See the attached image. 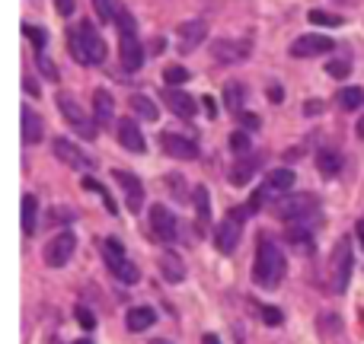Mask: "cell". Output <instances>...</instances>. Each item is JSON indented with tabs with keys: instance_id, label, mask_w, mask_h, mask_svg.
<instances>
[{
	"instance_id": "obj_37",
	"label": "cell",
	"mask_w": 364,
	"mask_h": 344,
	"mask_svg": "<svg viewBox=\"0 0 364 344\" xmlns=\"http://www.w3.org/2000/svg\"><path fill=\"white\" fill-rule=\"evenodd\" d=\"M230 150H234V153H250V134H246V131L230 134Z\"/></svg>"
},
{
	"instance_id": "obj_13",
	"label": "cell",
	"mask_w": 364,
	"mask_h": 344,
	"mask_svg": "<svg viewBox=\"0 0 364 344\" xmlns=\"http://www.w3.org/2000/svg\"><path fill=\"white\" fill-rule=\"evenodd\" d=\"M332 51V38L329 36H319V32H307L291 42V57H317V55H326Z\"/></svg>"
},
{
	"instance_id": "obj_16",
	"label": "cell",
	"mask_w": 364,
	"mask_h": 344,
	"mask_svg": "<svg viewBox=\"0 0 364 344\" xmlns=\"http://www.w3.org/2000/svg\"><path fill=\"white\" fill-rule=\"evenodd\" d=\"M208 36V26L202 23V19H189V23H182V26L176 29V48L179 55H189V51H195L202 42H205Z\"/></svg>"
},
{
	"instance_id": "obj_47",
	"label": "cell",
	"mask_w": 364,
	"mask_h": 344,
	"mask_svg": "<svg viewBox=\"0 0 364 344\" xmlns=\"http://www.w3.org/2000/svg\"><path fill=\"white\" fill-rule=\"evenodd\" d=\"M202 344H221V338H217V335H205V338H202Z\"/></svg>"
},
{
	"instance_id": "obj_18",
	"label": "cell",
	"mask_w": 364,
	"mask_h": 344,
	"mask_svg": "<svg viewBox=\"0 0 364 344\" xmlns=\"http://www.w3.org/2000/svg\"><path fill=\"white\" fill-rule=\"evenodd\" d=\"M262 166L259 157H252V153H240V159H234V166H230V185L243 188L250 185V178L256 176V169Z\"/></svg>"
},
{
	"instance_id": "obj_33",
	"label": "cell",
	"mask_w": 364,
	"mask_h": 344,
	"mask_svg": "<svg viewBox=\"0 0 364 344\" xmlns=\"http://www.w3.org/2000/svg\"><path fill=\"white\" fill-rule=\"evenodd\" d=\"M23 32H26V38L32 42V48H36V55H42V48H45V29H38V26H23Z\"/></svg>"
},
{
	"instance_id": "obj_49",
	"label": "cell",
	"mask_w": 364,
	"mask_h": 344,
	"mask_svg": "<svg viewBox=\"0 0 364 344\" xmlns=\"http://www.w3.org/2000/svg\"><path fill=\"white\" fill-rule=\"evenodd\" d=\"M147 344H173V341H169V338H150Z\"/></svg>"
},
{
	"instance_id": "obj_44",
	"label": "cell",
	"mask_w": 364,
	"mask_h": 344,
	"mask_svg": "<svg viewBox=\"0 0 364 344\" xmlns=\"http://www.w3.org/2000/svg\"><path fill=\"white\" fill-rule=\"evenodd\" d=\"M202 109H205L208 118H217V103L211 99V96H205V99H202Z\"/></svg>"
},
{
	"instance_id": "obj_51",
	"label": "cell",
	"mask_w": 364,
	"mask_h": 344,
	"mask_svg": "<svg viewBox=\"0 0 364 344\" xmlns=\"http://www.w3.org/2000/svg\"><path fill=\"white\" fill-rule=\"evenodd\" d=\"M358 137H364V118L358 121Z\"/></svg>"
},
{
	"instance_id": "obj_10",
	"label": "cell",
	"mask_w": 364,
	"mask_h": 344,
	"mask_svg": "<svg viewBox=\"0 0 364 344\" xmlns=\"http://www.w3.org/2000/svg\"><path fill=\"white\" fill-rule=\"evenodd\" d=\"M77 249V236L71 230L58 233V236H51V242L45 246V261L51 265V268H64L67 261H71V255H74Z\"/></svg>"
},
{
	"instance_id": "obj_46",
	"label": "cell",
	"mask_w": 364,
	"mask_h": 344,
	"mask_svg": "<svg viewBox=\"0 0 364 344\" xmlns=\"http://www.w3.org/2000/svg\"><path fill=\"white\" fill-rule=\"evenodd\" d=\"M269 99L271 103H281V99H284V90H281V86H269Z\"/></svg>"
},
{
	"instance_id": "obj_38",
	"label": "cell",
	"mask_w": 364,
	"mask_h": 344,
	"mask_svg": "<svg viewBox=\"0 0 364 344\" xmlns=\"http://www.w3.org/2000/svg\"><path fill=\"white\" fill-rule=\"evenodd\" d=\"M167 188H169V195L179 198V201L186 198V178L182 176H167Z\"/></svg>"
},
{
	"instance_id": "obj_17",
	"label": "cell",
	"mask_w": 364,
	"mask_h": 344,
	"mask_svg": "<svg viewBox=\"0 0 364 344\" xmlns=\"http://www.w3.org/2000/svg\"><path fill=\"white\" fill-rule=\"evenodd\" d=\"M163 103H167L169 112L179 115V118H195V112H198V103L186 90H179V86H167V90H163Z\"/></svg>"
},
{
	"instance_id": "obj_35",
	"label": "cell",
	"mask_w": 364,
	"mask_h": 344,
	"mask_svg": "<svg viewBox=\"0 0 364 344\" xmlns=\"http://www.w3.org/2000/svg\"><path fill=\"white\" fill-rule=\"evenodd\" d=\"M93 10H96V16L103 19V23L115 19V3H112V0H93Z\"/></svg>"
},
{
	"instance_id": "obj_40",
	"label": "cell",
	"mask_w": 364,
	"mask_h": 344,
	"mask_svg": "<svg viewBox=\"0 0 364 344\" xmlns=\"http://www.w3.org/2000/svg\"><path fill=\"white\" fill-rule=\"evenodd\" d=\"M236 118H240V124H243V131H256L262 124L259 121V115H252V112H246V109H243L240 115H236Z\"/></svg>"
},
{
	"instance_id": "obj_52",
	"label": "cell",
	"mask_w": 364,
	"mask_h": 344,
	"mask_svg": "<svg viewBox=\"0 0 364 344\" xmlns=\"http://www.w3.org/2000/svg\"><path fill=\"white\" fill-rule=\"evenodd\" d=\"M77 344H93V341H86V338H80V341H77Z\"/></svg>"
},
{
	"instance_id": "obj_22",
	"label": "cell",
	"mask_w": 364,
	"mask_h": 344,
	"mask_svg": "<svg viewBox=\"0 0 364 344\" xmlns=\"http://www.w3.org/2000/svg\"><path fill=\"white\" fill-rule=\"evenodd\" d=\"M42 134H45V124H42L38 112L36 109H23V140L26 144H38Z\"/></svg>"
},
{
	"instance_id": "obj_30",
	"label": "cell",
	"mask_w": 364,
	"mask_h": 344,
	"mask_svg": "<svg viewBox=\"0 0 364 344\" xmlns=\"http://www.w3.org/2000/svg\"><path fill=\"white\" fill-rule=\"evenodd\" d=\"M84 188L86 191H93V195H99L103 198V204H106V211H109V214H119V207H115V201H112V195H109V191H106L103 185H99V182H93V178H84Z\"/></svg>"
},
{
	"instance_id": "obj_32",
	"label": "cell",
	"mask_w": 364,
	"mask_h": 344,
	"mask_svg": "<svg viewBox=\"0 0 364 344\" xmlns=\"http://www.w3.org/2000/svg\"><path fill=\"white\" fill-rule=\"evenodd\" d=\"M163 80H167V86H182L189 80V70L182 64H169L167 70H163Z\"/></svg>"
},
{
	"instance_id": "obj_24",
	"label": "cell",
	"mask_w": 364,
	"mask_h": 344,
	"mask_svg": "<svg viewBox=\"0 0 364 344\" xmlns=\"http://www.w3.org/2000/svg\"><path fill=\"white\" fill-rule=\"evenodd\" d=\"M192 201H195V217H198V226H205L211 220V195H208L205 185H195L192 191Z\"/></svg>"
},
{
	"instance_id": "obj_31",
	"label": "cell",
	"mask_w": 364,
	"mask_h": 344,
	"mask_svg": "<svg viewBox=\"0 0 364 344\" xmlns=\"http://www.w3.org/2000/svg\"><path fill=\"white\" fill-rule=\"evenodd\" d=\"M307 19L313 23V26H329V29H336V26H342V23H345L339 13H323V10H310Z\"/></svg>"
},
{
	"instance_id": "obj_41",
	"label": "cell",
	"mask_w": 364,
	"mask_h": 344,
	"mask_svg": "<svg viewBox=\"0 0 364 344\" xmlns=\"http://www.w3.org/2000/svg\"><path fill=\"white\" fill-rule=\"evenodd\" d=\"M36 64H38V70H42V74H45V77H51V80H58V67L51 64V61H48L45 55H36Z\"/></svg>"
},
{
	"instance_id": "obj_4",
	"label": "cell",
	"mask_w": 364,
	"mask_h": 344,
	"mask_svg": "<svg viewBox=\"0 0 364 344\" xmlns=\"http://www.w3.org/2000/svg\"><path fill=\"white\" fill-rule=\"evenodd\" d=\"M275 214L284 224H307L319 217V201L317 195H284L275 201Z\"/></svg>"
},
{
	"instance_id": "obj_19",
	"label": "cell",
	"mask_w": 364,
	"mask_h": 344,
	"mask_svg": "<svg viewBox=\"0 0 364 344\" xmlns=\"http://www.w3.org/2000/svg\"><path fill=\"white\" fill-rule=\"evenodd\" d=\"M119 144L125 150H131V153H144V134H141V128H138V121L134 118H121L119 121Z\"/></svg>"
},
{
	"instance_id": "obj_9",
	"label": "cell",
	"mask_w": 364,
	"mask_h": 344,
	"mask_svg": "<svg viewBox=\"0 0 364 344\" xmlns=\"http://www.w3.org/2000/svg\"><path fill=\"white\" fill-rule=\"evenodd\" d=\"M147 224H150V236L157 242H173L179 239L176 233H179V224H176V217H173V211L163 204H154L150 207V214H147Z\"/></svg>"
},
{
	"instance_id": "obj_48",
	"label": "cell",
	"mask_w": 364,
	"mask_h": 344,
	"mask_svg": "<svg viewBox=\"0 0 364 344\" xmlns=\"http://www.w3.org/2000/svg\"><path fill=\"white\" fill-rule=\"evenodd\" d=\"M23 86H26V90H29V93H32V96H38V86L32 83V80H26V83H23Z\"/></svg>"
},
{
	"instance_id": "obj_27",
	"label": "cell",
	"mask_w": 364,
	"mask_h": 344,
	"mask_svg": "<svg viewBox=\"0 0 364 344\" xmlns=\"http://www.w3.org/2000/svg\"><path fill=\"white\" fill-rule=\"evenodd\" d=\"M36 217H38V201L36 195H26L23 198V230H26V236L36 233Z\"/></svg>"
},
{
	"instance_id": "obj_21",
	"label": "cell",
	"mask_w": 364,
	"mask_h": 344,
	"mask_svg": "<svg viewBox=\"0 0 364 344\" xmlns=\"http://www.w3.org/2000/svg\"><path fill=\"white\" fill-rule=\"evenodd\" d=\"M154 322H157V313H154V306H134V309H128V316H125V326H128V332H147Z\"/></svg>"
},
{
	"instance_id": "obj_6",
	"label": "cell",
	"mask_w": 364,
	"mask_h": 344,
	"mask_svg": "<svg viewBox=\"0 0 364 344\" xmlns=\"http://www.w3.org/2000/svg\"><path fill=\"white\" fill-rule=\"evenodd\" d=\"M103 261H106V268L112 271L121 284H134V280L141 278L138 265H134V261L125 255V249H121L119 239H106L103 242Z\"/></svg>"
},
{
	"instance_id": "obj_34",
	"label": "cell",
	"mask_w": 364,
	"mask_h": 344,
	"mask_svg": "<svg viewBox=\"0 0 364 344\" xmlns=\"http://www.w3.org/2000/svg\"><path fill=\"white\" fill-rule=\"evenodd\" d=\"M288 239L294 242L300 252H304V249H307V252L313 249V236H310V230H291V233H288Z\"/></svg>"
},
{
	"instance_id": "obj_36",
	"label": "cell",
	"mask_w": 364,
	"mask_h": 344,
	"mask_svg": "<svg viewBox=\"0 0 364 344\" xmlns=\"http://www.w3.org/2000/svg\"><path fill=\"white\" fill-rule=\"evenodd\" d=\"M326 74L336 77V80H345V77L352 74V64H348V61H329V64H326Z\"/></svg>"
},
{
	"instance_id": "obj_26",
	"label": "cell",
	"mask_w": 364,
	"mask_h": 344,
	"mask_svg": "<svg viewBox=\"0 0 364 344\" xmlns=\"http://www.w3.org/2000/svg\"><path fill=\"white\" fill-rule=\"evenodd\" d=\"M131 109H134V115L144 121H157L160 118V109L154 105V99H147V96H131Z\"/></svg>"
},
{
	"instance_id": "obj_42",
	"label": "cell",
	"mask_w": 364,
	"mask_h": 344,
	"mask_svg": "<svg viewBox=\"0 0 364 344\" xmlns=\"http://www.w3.org/2000/svg\"><path fill=\"white\" fill-rule=\"evenodd\" d=\"M323 109H326V105H323V99H307V103H304V115H310V118L323 115Z\"/></svg>"
},
{
	"instance_id": "obj_28",
	"label": "cell",
	"mask_w": 364,
	"mask_h": 344,
	"mask_svg": "<svg viewBox=\"0 0 364 344\" xmlns=\"http://www.w3.org/2000/svg\"><path fill=\"white\" fill-rule=\"evenodd\" d=\"M317 169L326 178H332L339 169H342V163H339V153H332V150H323V153L317 157Z\"/></svg>"
},
{
	"instance_id": "obj_11",
	"label": "cell",
	"mask_w": 364,
	"mask_h": 344,
	"mask_svg": "<svg viewBox=\"0 0 364 344\" xmlns=\"http://www.w3.org/2000/svg\"><path fill=\"white\" fill-rule=\"evenodd\" d=\"M252 51V45L246 38H217L215 45H211V55L221 61V64H240L246 61Z\"/></svg>"
},
{
	"instance_id": "obj_5",
	"label": "cell",
	"mask_w": 364,
	"mask_h": 344,
	"mask_svg": "<svg viewBox=\"0 0 364 344\" xmlns=\"http://www.w3.org/2000/svg\"><path fill=\"white\" fill-rule=\"evenodd\" d=\"M246 214H250V207H230V214L217 224L215 230V246L217 252H224V255H230V252L240 246V236H243V224H246Z\"/></svg>"
},
{
	"instance_id": "obj_14",
	"label": "cell",
	"mask_w": 364,
	"mask_h": 344,
	"mask_svg": "<svg viewBox=\"0 0 364 344\" xmlns=\"http://www.w3.org/2000/svg\"><path fill=\"white\" fill-rule=\"evenodd\" d=\"M112 178L121 185L125 191V204H128V214H138L141 207H144V185H141V178L134 172H125V169H115Z\"/></svg>"
},
{
	"instance_id": "obj_12",
	"label": "cell",
	"mask_w": 364,
	"mask_h": 344,
	"mask_svg": "<svg viewBox=\"0 0 364 344\" xmlns=\"http://www.w3.org/2000/svg\"><path fill=\"white\" fill-rule=\"evenodd\" d=\"M51 150H55V157L61 159L64 166L77 169V172H86V169H93V159L86 157V153L77 147V144H71V140L55 137V140H51Z\"/></svg>"
},
{
	"instance_id": "obj_39",
	"label": "cell",
	"mask_w": 364,
	"mask_h": 344,
	"mask_svg": "<svg viewBox=\"0 0 364 344\" xmlns=\"http://www.w3.org/2000/svg\"><path fill=\"white\" fill-rule=\"evenodd\" d=\"M259 313H262V319H265V326H281V319H284L278 306H262Z\"/></svg>"
},
{
	"instance_id": "obj_2",
	"label": "cell",
	"mask_w": 364,
	"mask_h": 344,
	"mask_svg": "<svg viewBox=\"0 0 364 344\" xmlns=\"http://www.w3.org/2000/svg\"><path fill=\"white\" fill-rule=\"evenodd\" d=\"M67 48H71V55H74L77 64H84V67H96L106 61V42L90 19H80V23L67 32Z\"/></svg>"
},
{
	"instance_id": "obj_45",
	"label": "cell",
	"mask_w": 364,
	"mask_h": 344,
	"mask_svg": "<svg viewBox=\"0 0 364 344\" xmlns=\"http://www.w3.org/2000/svg\"><path fill=\"white\" fill-rule=\"evenodd\" d=\"M55 7L61 16H71V13H74V0H55Z\"/></svg>"
},
{
	"instance_id": "obj_8",
	"label": "cell",
	"mask_w": 364,
	"mask_h": 344,
	"mask_svg": "<svg viewBox=\"0 0 364 344\" xmlns=\"http://www.w3.org/2000/svg\"><path fill=\"white\" fill-rule=\"evenodd\" d=\"M58 109H61V115H64V121L71 124V128L80 134L84 140H93L96 137V124L84 115V109L77 105V99L71 93H58Z\"/></svg>"
},
{
	"instance_id": "obj_29",
	"label": "cell",
	"mask_w": 364,
	"mask_h": 344,
	"mask_svg": "<svg viewBox=\"0 0 364 344\" xmlns=\"http://www.w3.org/2000/svg\"><path fill=\"white\" fill-rule=\"evenodd\" d=\"M224 105L230 109L234 115L243 112V86L240 83H227L224 86Z\"/></svg>"
},
{
	"instance_id": "obj_1",
	"label": "cell",
	"mask_w": 364,
	"mask_h": 344,
	"mask_svg": "<svg viewBox=\"0 0 364 344\" xmlns=\"http://www.w3.org/2000/svg\"><path fill=\"white\" fill-rule=\"evenodd\" d=\"M288 274V261L281 255V249L275 246L271 236H259L256 246V265H252V280L265 290H275Z\"/></svg>"
},
{
	"instance_id": "obj_50",
	"label": "cell",
	"mask_w": 364,
	"mask_h": 344,
	"mask_svg": "<svg viewBox=\"0 0 364 344\" xmlns=\"http://www.w3.org/2000/svg\"><path fill=\"white\" fill-rule=\"evenodd\" d=\"M358 239H361V246H364V220L358 224Z\"/></svg>"
},
{
	"instance_id": "obj_25",
	"label": "cell",
	"mask_w": 364,
	"mask_h": 344,
	"mask_svg": "<svg viewBox=\"0 0 364 344\" xmlns=\"http://www.w3.org/2000/svg\"><path fill=\"white\" fill-rule=\"evenodd\" d=\"M336 99H339V105H342L345 112H358V109L364 105V90H361V86H342Z\"/></svg>"
},
{
	"instance_id": "obj_7",
	"label": "cell",
	"mask_w": 364,
	"mask_h": 344,
	"mask_svg": "<svg viewBox=\"0 0 364 344\" xmlns=\"http://www.w3.org/2000/svg\"><path fill=\"white\" fill-rule=\"evenodd\" d=\"M352 268H355V259H352V242L342 236L332 249V261H329V278H332V290L336 293H345L348 280H352Z\"/></svg>"
},
{
	"instance_id": "obj_23",
	"label": "cell",
	"mask_w": 364,
	"mask_h": 344,
	"mask_svg": "<svg viewBox=\"0 0 364 344\" xmlns=\"http://www.w3.org/2000/svg\"><path fill=\"white\" fill-rule=\"evenodd\" d=\"M160 271H163V278H167L169 284H179V280L186 278V265H182L179 255H173V252H163V255H160Z\"/></svg>"
},
{
	"instance_id": "obj_20",
	"label": "cell",
	"mask_w": 364,
	"mask_h": 344,
	"mask_svg": "<svg viewBox=\"0 0 364 344\" xmlns=\"http://www.w3.org/2000/svg\"><path fill=\"white\" fill-rule=\"evenodd\" d=\"M93 118L99 121V124H112L115 103H112V93H109V90H96L93 93Z\"/></svg>"
},
{
	"instance_id": "obj_43",
	"label": "cell",
	"mask_w": 364,
	"mask_h": 344,
	"mask_svg": "<svg viewBox=\"0 0 364 344\" xmlns=\"http://www.w3.org/2000/svg\"><path fill=\"white\" fill-rule=\"evenodd\" d=\"M77 322H80L84 328H93V326H96V319L90 316V309H84V306L77 309Z\"/></svg>"
},
{
	"instance_id": "obj_15",
	"label": "cell",
	"mask_w": 364,
	"mask_h": 344,
	"mask_svg": "<svg viewBox=\"0 0 364 344\" xmlns=\"http://www.w3.org/2000/svg\"><path fill=\"white\" fill-rule=\"evenodd\" d=\"M163 150H167L173 159H198V144L189 134H176V131H163V137H160Z\"/></svg>"
},
{
	"instance_id": "obj_3",
	"label": "cell",
	"mask_w": 364,
	"mask_h": 344,
	"mask_svg": "<svg viewBox=\"0 0 364 344\" xmlns=\"http://www.w3.org/2000/svg\"><path fill=\"white\" fill-rule=\"evenodd\" d=\"M115 26H119V51H121V67L134 74L144 64V48H141L138 29H134V16L128 13V7L115 3Z\"/></svg>"
}]
</instances>
